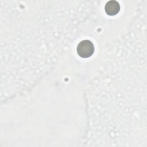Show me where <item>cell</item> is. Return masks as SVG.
<instances>
[{
	"instance_id": "cell-2",
	"label": "cell",
	"mask_w": 147,
	"mask_h": 147,
	"mask_svg": "<svg viewBox=\"0 0 147 147\" xmlns=\"http://www.w3.org/2000/svg\"><path fill=\"white\" fill-rule=\"evenodd\" d=\"M119 3L115 0L108 1L105 6V11L108 16H113L117 15L120 11Z\"/></svg>"
},
{
	"instance_id": "cell-1",
	"label": "cell",
	"mask_w": 147,
	"mask_h": 147,
	"mask_svg": "<svg viewBox=\"0 0 147 147\" xmlns=\"http://www.w3.org/2000/svg\"><path fill=\"white\" fill-rule=\"evenodd\" d=\"M95 47L93 42L88 40L81 41L78 45L76 51L78 55L82 58H88L94 52Z\"/></svg>"
}]
</instances>
